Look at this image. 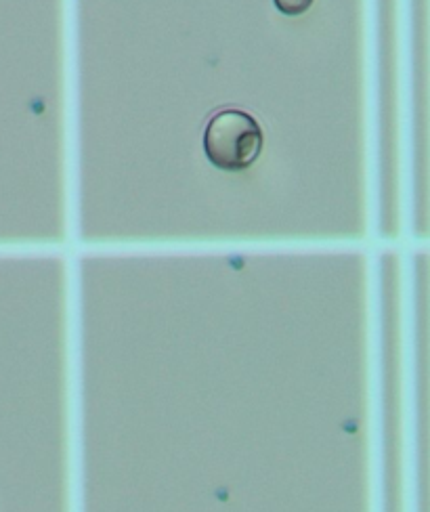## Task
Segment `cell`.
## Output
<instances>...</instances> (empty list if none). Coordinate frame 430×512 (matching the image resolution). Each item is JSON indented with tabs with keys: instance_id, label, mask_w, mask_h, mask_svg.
Returning a JSON list of instances; mask_svg holds the SVG:
<instances>
[{
	"instance_id": "6da1fadb",
	"label": "cell",
	"mask_w": 430,
	"mask_h": 512,
	"mask_svg": "<svg viewBox=\"0 0 430 512\" xmlns=\"http://www.w3.org/2000/svg\"><path fill=\"white\" fill-rule=\"evenodd\" d=\"M265 135L256 118L238 108H225L212 114L202 147L208 162L223 173H242L263 154Z\"/></svg>"
},
{
	"instance_id": "7a4b0ae2",
	"label": "cell",
	"mask_w": 430,
	"mask_h": 512,
	"mask_svg": "<svg viewBox=\"0 0 430 512\" xmlns=\"http://www.w3.org/2000/svg\"><path fill=\"white\" fill-rule=\"evenodd\" d=\"M273 5L279 13H284L288 17H298L311 9L313 0H273Z\"/></svg>"
}]
</instances>
